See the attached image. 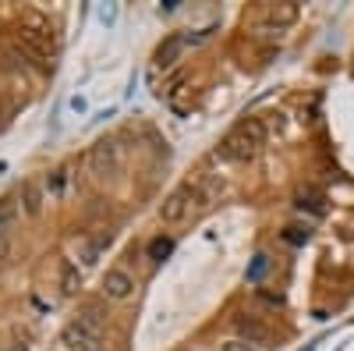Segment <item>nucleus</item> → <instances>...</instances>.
Here are the masks:
<instances>
[{"instance_id":"obj_1","label":"nucleus","mask_w":354,"mask_h":351,"mask_svg":"<svg viewBox=\"0 0 354 351\" xmlns=\"http://www.w3.org/2000/svg\"><path fill=\"white\" fill-rule=\"evenodd\" d=\"M266 121L262 117H252V121H241L238 128H234L223 142H220V156L230 160V163H248L262 153V145H266Z\"/></svg>"},{"instance_id":"obj_2","label":"nucleus","mask_w":354,"mask_h":351,"mask_svg":"<svg viewBox=\"0 0 354 351\" xmlns=\"http://www.w3.org/2000/svg\"><path fill=\"white\" fill-rule=\"evenodd\" d=\"M61 344L68 351H100L103 348V309L85 305L61 334Z\"/></svg>"},{"instance_id":"obj_3","label":"nucleus","mask_w":354,"mask_h":351,"mask_svg":"<svg viewBox=\"0 0 354 351\" xmlns=\"http://www.w3.org/2000/svg\"><path fill=\"white\" fill-rule=\"evenodd\" d=\"M18 43L32 53V57H53L57 53V39H53V28L39 18H28L18 28Z\"/></svg>"},{"instance_id":"obj_4","label":"nucleus","mask_w":354,"mask_h":351,"mask_svg":"<svg viewBox=\"0 0 354 351\" xmlns=\"http://www.w3.org/2000/svg\"><path fill=\"white\" fill-rule=\"evenodd\" d=\"M88 163H93V174H100V178H113L117 167H121V150H117V142L113 138H100L93 145Z\"/></svg>"},{"instance_id":"obj_5","label":"nucleus","mask_w":354,"mask_h":351,"mask_svg":"<svg viewBox=\"0 0 354 351\" xmlns=\"http://www.w3.org/2000/svg\"><path fill=\"white\" fill-rule=\"evenodd\" d=\"M192 185H185V188H177V192H170L167 199H163V206H160V220L163 224H181L185 217H188V210H192Z\"/></svg>"},{"instance_id":"obj_6","label":"nucleus","mask_w":354,"mask_h":351,"mask_svg":"<svg viewBox=\"0 0 354 351\" xmlns=\"http://www.w3.org/2000/svg\"><path fill=\"white\" fill-rule=\"evenodd\" d=\"M135 291V277L124 270V267H113V270H106L103 273V295L106 298H113V302H124L128 295Z\"/></svg>"},{"instance_id":"obj_7","label":"nucleus","mask_w":354,"mask_h":351,"mask_svg":"<svg viewBox=\"0 0 354 351\" xmlns=\"http://www.w3.org/2000/svg\"><path fill=\"white\" fill-rule=\"evenodd\" d=\"M185 43H188V39H181V36H174V39H167V43L160 46V53H156V61H160L163 68H167V64H174V61H177V53L185 50Z\"/></svg>"},{"instance_id":"obj_8","label":"nucleus","mask_w":354,"mask_h":351,"mask_svg":"<svg viewBox=\"0 0 354 351\" xmlns=\"http://www.w3.org/2000/svg\"><path fill=\"white\" fill-rule=\"evenodd\" d=\"M238 330L248 337V344H262L266 337H270V334H266V327H262V323H255L252 316H248V319H238Z\"/></svg>"},{"instance_id":"obj_9","label":"nucleus","mask_w":354,"mask_h":351,"mask_svg":"<svg viewBox=\"0 0 354 351\" xmlns=\"http://www.w3.org/2000/svg\"><path fill=\"white\" fill-rule=\"evenodd\" d=\"M266 18H270V21L280 28V25H287V21L298 18V8H294V4H283V8H266Z\"/></svg>"},{"instance_id":"obj_10","label":"nucleus","mask_w":354,"mask_h":351,"mask_svg":"<svg viewBox=\"0 0 354 351\" xmlns=\"http://www.w3.org/2000/svg\"><path fill=\"white\" fill-rule=\"evenodd\" d=\"M25 213H39V185L25 188Z\"/></svg>"},{"instance_id":"obj_11","label":"nucleus","mask_w":354,"mask_h":351,"mask_svg":"<svg viewBox=\"0 0 354 351\" xmlns=\"http://www.w3.org/2000/svg\"><path fill=\"white\" fill-rule=\"evenodd\" d=\"M170 249H174L170 238H156V242L149 245V255H153V259H163V255H170Z\"/></svg>"},{"instance_id":"obj_12","label":"nucleus","mask_w":354,"mask_h":351,"mask_svg":"<svg viewBox=\"0 0 354 351\" xmlns=\"http://www.w3.org/2000/svg\"><path fill=\"white\" fill-rule=\"evenodd\" d=\"M75 287H78V270H75V262H64V291L71 295Z\"/></svg>"},{"instance_id":"obj_13","label":"nucleus","mask_w":354,"mask_h":351,"mask_svg":"<svg viewBox=\"0 0 354 351\" xmlns=\"http://www.w3.org/2000/svg\"><path fill=\"white\" fill-rule=\"evenodd\" d=\"M287 242H294V245L308 242V227H305V231H301V227H287Z\"/></svg>"},{"instance_id":"obj_14","label":"nucleus","mask_w":354,"mask_h":351,"mask_svg":"<svg viewBox=\"0 0 354 351\" xmlns=\"http://www.w3.org/2000/svg\"><path fill=\"white\" fill-rule=\"evenodd\" d=\"M223 351H252V348H248V344H241V341H230Z\"/></svg>"}]
</instances>
